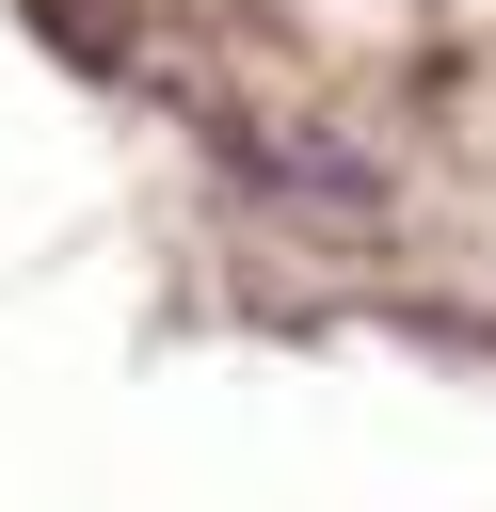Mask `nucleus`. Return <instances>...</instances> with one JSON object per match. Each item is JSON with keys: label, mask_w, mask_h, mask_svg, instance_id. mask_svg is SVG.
Returning <instances> with one entry per match:
<instances>
[]
</instances>
